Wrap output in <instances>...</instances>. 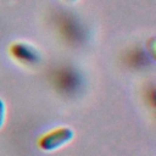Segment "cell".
<instances>
[{"instance_id":"obj_2","label":"cell","mask_w":156,"mask_h":156,"mask_svg":"<svg viewBox=\"0 0 156 156\" xmlns=\"http://www.w3.org/2000/svg\"><path fill=\"white\" fill-rule=\"evenodd\" d=\"M9 54L18 63L27 65V66L34 65V63L39 62V60H40V55L38 52V50L34 46H32L30 44L24 43V41L12 43L9 48Z\"/></svg>"},{"instance_id":"obj_3","label":"cell","mask_w":156,"mask_h":156,"mask_svg":"<svg viewBox=\"0 0 156 156\" xmlns=\"http://www.w3.org/2000/svg\"><path fill=\"white\" fill-rule=\"evenodd\" d=\"M54 84L55 87L66 94L77 91V89L80 87V78L78 73L72 69V68H60L58 71L55 72L54 77Z\"/></svg>"},{"instance_id":"obj_5","label":"cell","mask_w":156,"mask_h":156,"mask_svg":"<svg viewBox=\"0 0 156 156\" xmlns=\"http://www.w3.org/2000/svg\"><path fill=\"white\" fill-rule=\"evenodd\" d=\"M65 1H72V0H65Z\"/></svg>"},{"instance_id":"obj_4","label":"cell","mask_w":156,"mask_h":156,"mask_svg":"<svg viewBox=\"0 0 156 156\" xmlns=\"http://www.w3.org/2000/svg\"><path fill=\"white\" fill-rule=\"evenodd\" d=\"M5 117H6V107H5L4 101L0 99V128L2 127L5 122Z\"/></svg>"},{"instance_id":"obj_1","label":"cell","mask_w":156,"mask_h":156,"mask_svg":"<svg viewBox=\"0 0 156 156\" xmlns=\"http://www.w3.org/2000/svg\"><path fill=\"white\" fill-rule=\"evenodd\" d=\"M73 129L69 127H55L45 133H43L38 140L37 145L44 151H54L62 147L65 144L73 139Z\"/></svg>"}]
</instances>
